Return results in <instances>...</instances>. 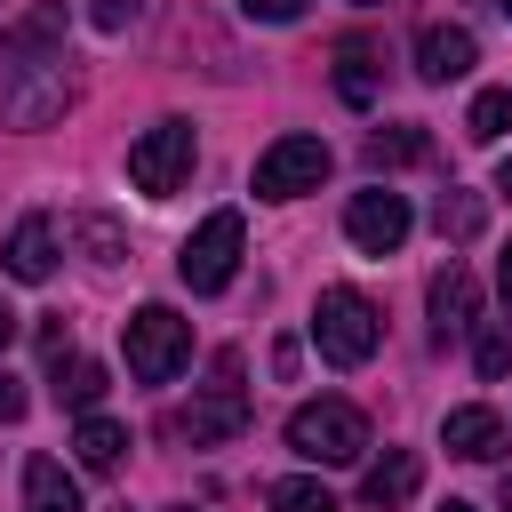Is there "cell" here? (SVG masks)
I'll return each instance as SVG.
<instances>
[{
    "mask_svg": "<svg viewBox=\"0 0 512 512\" xmlns=\"http://www.w3.org/2000/svg\"><path fill=\"white\" fill-rule=\"evenodd\" d=\"M312 344H320L328 368H360V360L384 344V320H376V304H368L360 288H320V304H312Z\"/></svg>",
    "mask_w": 512,
    "mask_h": 512,
    "instance_id": "obj_1",
    "label": "cell"
},
{
    "mask_svg": "<svg viewBox=\"0 0 512 512\" xmlns=\"http://www.w3.org/2000/svg\"><path fill=\"white\" fill-rule=\"evenodd\" d=\"M288 448L304 464H360L368 456V416L352 400H304L288 416Z\"/></svg>",
    "mask_w": 512,
    "mask_h": 512,
    "instance_id": "obj_2",
    "label": "cell"
},
{
    "mask_svg": "<svg viewBox=\"0 0 512 512\" xmlns=\"http://www.w3.org/2000/svg\"><path fill=\"white\" fill-rule=\"evenodd\" d=\"M184 360H192V320L184 312H168V304L128 312V376L136 384H168Z\"/></svg>",
    "mask_w": 512,
    "mask_h": 512,
    "instance_id": "obj_3",
    "label": "cell"
},
{
    "mask_svg": "<svg viewBox=\"0 0 512 512\" xmlns=\"http://www.w3.org/2000/svg\"><path fill=\"white\" fill-rule=\"evenodd\" d=\"M240 248H248V224H240V208H216L192 240H184V256H176V272H184V288L192 296H216V288H232V272H240Z\"/></svg>",
    "mask_w": 512,
    "mask_h": 512,
    "instance_id": "obj_4",
    "label": "cell"
},
{
    "mask_svg": "<svg viewBox=\"0 0 512 512\" xmlns=\"http://www.w3.org/2000/svg\"><path fill=\"white\" fill-rule=\"evenodd\" d=\"M248 416H256V408H248V392H240V352H216V384L176 416V432H184L192 448H216V440H240Z\"/></svg>",
    "mask_w": 512,
    "mask_h": 512,
    "instance_id": "obj_5",
    "label": "cell"
},
{
    "mask_svg": "<svg viewBox=\"0 0 512 512\" xmlns=\"http://www.w3.org/2000/svg\"><path fill=\"white\" fill-rule=\"evenodd\" d=\"M192 120H152L136 144H128V184L136 192H152V200H168L184 176H192Z\"/></svg>",
    "mask_w": 512,
    "mask_h": 512,
    "instance_id": "obj_6",
    "label": "cell"
},
{
    "mask_svg": "<svg viewBox=\"0 0 512 512\" xmlns=\"http://www.w3.org/2000/svg\"><path fill=\"white\" fill-rule=\"evenodd\" d=\"M64 32H72L64 0H32V8H24V16L0 32V72H8V80H24V72L64 64Z\"/></svg>",
    "mask_w": 512,
    "mask_h": 512,
    "instance_id": "obj_7",
    "label": "cell"
},
{
    "mask_svg": "<svg viewBox=\"0 0 512 512\" xmlns=\"http://www.w3.org/2000/svg\"><path fill=\"white\" fill-rule=\"evenodd\" d=\"M320 176H328V144H320V136H280V144L256 160V192H264V200L320 192Z\"/></svg>",
    "mask_w": 512,
    "mask_h": 512,
    "instance_id": "obj_8",
    "label": "cell"
},
{
    "mask_svg": "<svg viewBox=\"0 0 512 512\" xmlns=\"http://www.w3.org/2000/svg\"><path fill=\"white\" fill-rule=\"evenodd\" d=\"M408 200L392 192V184H376V192H352V208H344V232H352V248L360 256H392L400 240H408Z\"/></svg>",
    "mask_w": 512,
    "mask_h": 512,
    "instance_id": "obj_9",
    "label": "cell"
},
{
    "mask_svg": "<svg viewBox=\"0 0 512 512\" xmlns=\"http://www.w3.org/2000/svg\"><path fill=\"white\" fill-rule=\"evenodd\" d=\"M8 128H48V120H64L72 112V72L64 64H48V72H24V80H8Z\"/></svg>",
    "mask_w": 512,
    "mask_h": 512,
    "instance_id": "obj_10",
    "label": "cell"
},
{
    "mask_svg": "<svg viewBox=\"0 0 512 512\" xmlns=\"http://www.w3.org/2000/svg\"><path fill=\"white\" fill-rule=\"evenodd\" d=\"M472 64H480V40H472L464 24H424V32H416V72H424L432 88L464 80Z\"/></svg>",
    "mask_w": 512,
    "mask_h": 512,
    "instance_id": "obj_11",
    "label": "cell"
},
{
    "mask_svg": "<svg viewBox=\"0 0 512 512\" xmlns=\"http://www.w3.org/2000/svg\"><path fill=\"white\" fill-rule=\"evenodd\" d=\"M424 304H432V336H440V344H456V336L472 328V304H480V288H472V272H464V264L448 256V264L432 272Z\"/></svg>",
    "mask_w": 512,
    "mask_h": 512,
    "instance_id": "obj_12",
    "label": "cell"
},
{
    "mask_svg": "<svg viewBox=\"0 0 512 512\" xmlns=\"http://www.w3.org/2000/svg\"><path fill=\"white\" fill-rule=\"evenodd\" d=\"M440 440H448V456L488 464V456L504 448V416H496V408H448V416H440Z\"/></svg>",
    "mask_w": 512,
    "mask_h": 512,
    "instance_id": "obj_13",
    "label": "cell"
},
{
    "mask_svg": "<svg viewBox=\"0 0 512 512\" xmlns=\"http://www.w3.org/2000/svg\"><path fill=\"white\" fill-rule=\"evenodd\" d=\"M48 272H56V224H48V216H24V224L8 232V280H32V288H40Z\"/></svg>",
    "mask_w": 512,
    "mask_h": 512,
    "instance_id": "obj_14",
    "label": "cell"
},
{
    "mask_svg": "<svg viewBox=\"0 0 512 512\" xmlns=\"http://www.w3.org/2000/svg\"><path fill=\"white\" fill-rule=\"evenodd\" d=\"M416 480H424V464H416V448H384V464H368V480H360V496H368L376 512H392V504H408V496H416Z\"/></svg>",
    "mask_w": 512,
    "mask_h": 512,
    "instance_id": "obj_15",
    "label": "cell"
},
{
    "mask_svg": "<svg viewBox=\"0 0 512 512\" xmlns=\"http://www.w3.org/2000/svg\"><path fill=\"white\" fill-rule=\"evenodd\" d=\"M24 512H80V488L56 456H32L24 464Z\"/></svg>",
    "mask_w": 512,
    "mask_h": 512,
    "instance_id": "obj_16",
    "label": "cell"
},
{
    "mask_svg": "<svg viewBox=\"0 0 512 512\" xmlns=\"http://www.w3.org/2000/svg\"><path fill=\"white\" fill-rule=\"evenodd\" d=\"M376 72H384V64H376L368 40H344V48H336V96H344V104L368 112V104H376Z\"/></svg>",
    "mask_w": 512,
    "mask_h": 512,
    "instance_id": "obj_17",
    "label": "cell"
},
{
    "mask_svg": "<svg viewBox=\"0 0 512 512\" xmlns=\"http://www.w3.org/2000/svg\"><path fill=\"white\" fill-rule=\"evenodd\" d=\"M120 448H128V432H120L112 416H80V432H72V456H80L88 472H112V464H120Z\"/></svg>",
    "mask_w": 512,
    "mask_h": 512,
    "instance_id": "obj_18",
    "label": "cell"
},
{
    "mask_svg": "<svg viewBox=\"0 0 512 512\" xmlns=\"http://www.w3.org/2000/svg\"><path fill=\"white\" fill-rule=\"evenodd\" d=\"M56 400H64V408H80V416H96V400H104V368H96V360H64V352H56Z\"/></svg>",
    "mask_w": 512,
    "mask_h": 512,
    "instance_id": "obj_19",
    "label": "cell"
},
{
    "mask_svg": "<svg viewBox=\"0 0 512 512\" xmlns=\"http://www.w3.org/2000/svg\"><path fill=\"white\" fill-rule=\"evenodd\" d=\"M64 232H72V240L88 248V264H120V256H128V240H120V224H112V216H96V208H88V216H72Z\"/></svg>",
    "mask_w": 512,
    "mask_h": 512,
    "instance_id": "obj_20",
    "label": "cell"
},
{
    "mask_svg": "<svg viewBox=\"0 0 512 512\" xmlns=\"http://www.w3.org/2000/svg\"><path fill=\"white\" fill-rule=\"evenodd\" d=\"M504 128H512V88H480V96H472V120H464V136H472V144H496Z\"/></svg>",
    "mask_w": 512,
    "mask_h": 512,
    "instance_id": "obj_21",
    "label": "cell"
},
{
    "mask_svg": "<svg viewBox=\"0 0 512 512\" xmlns=\"http://www.w3.org/2000/svg\"><path fill=\"white\" fill-rule=\"evenodd\" d=\"M424 152H432V144H424V128H408V120L368 136V160H376V168H408V160H424Z\"/></svg>",
    "mask_w": 512,
    "mask_h": 512,
    "instance_id": "obj_22",
    "label": "cell"
},
{
    "mask_svg": "<svg viewBox=\"0 0 512 512\" xmlns=\"http://www.w3.org/2000/svg\"><path fill=\"white\" fill-rule=\"evenodd\" d=\"M264 504H272V512H336V496H328L320 480H296V472H288V480H272V488H264Z\"/></svg>",
    "mask_w": 512,
    "mask_h": 512,
    "instance_id": "obj_23",
    "label": "cell"
},
{
    "mask_svg": "<svg viewBox=\"0 0 512 512\" xmlns=\"http://www.w3.org/2000/svg\"><path fill=\"white\" fill-rule=\"evenodd\" d=\"M432 224H440V240H472V232H480V200H472V192H440Z\"/></svg>",
    "mask_w": 512,
    "mask_h": 512,
    "instance_id": "obj_24",
    "label": "cell"
},
{
    "mask_svg": "<svg viewBox=\"0 0 512 512\" xmlns=\"http://www.w3.org/2000/svg\"><path fill=\"white\" fill-rule=\"evenodd\" d=\"M472 360H480V376H504L512 368V320H488L480 344H472Z\"/></svg>",
    "mask_w": 512,
    "mask_h": 512,
    "instance_id": "obj_25",
    "label": "cell"
},
{
    "mask_svg": "<svg viewBox=\"0 0 512 512\" xmlns=\"http://www.w3.org/2000/svg\"><path fill=\"white\" fill-rule=\"evenodd\" d=\"M136 8H144V0H88V16H96L104 32H128V24H136Z\"/></svg>",
    "mask_w": 512,
    "mask_h": 512,
    "instance_id": "obj_26",
    "label": "cell"
},
{
    "mask_svg": "<svg viewBox=\"0 0 512 512\" xmlns=\"http://www.w3.org/2000/svg\"><path fill=\"white\" fill-rule=\"evenodd\" d=\"M256 24H288V16H304V0H240Z\"/></svg>",
    "mask_w": 512,
    "mask_h": 512,
    "instance_id": "obj_27",
    "label": "cell"
},
{
    "mask_svg": "<svg viewBox=\"0 0 512 512\" xmlns=\"http://www.w3.org/2000/svg\"><path fill=\"white\" fill-rule=\"evenodd\" d=\"M16 416H24V384H16V376H0V424H16Z\"/></svg>",
    "mask_w": 512,
    "mask_h": 512,
    "instance_id": "obj_28",
    "label": "cell"
},
{
    "mask_svg": "<svg viewBox=\"0 0 512 512\" xmlns=\"http://www.w3.org/2000/svg\"><path fill=\"white\" fill-rule=\"evenodd\" d=\"M496 288H504V304H512V240H504V256H496Z\"/></svg>",
    "mask_w": 512,
    "mask_h": 512,
    "instance_id": "obj_29",
    "label": "cell"
},
{
    "mask_svg": "<svg viewBox=\"0 0 512 512\" xmlns=\"http://www.w3.org/2000/svg\"><path fill=\"white\" fill-rule=\"evenodd\" d=\"M16 344V312H8V296H0V352Z\"/></svg>",
    "mask_w": 512,
    "mask_h": 512,
    "instance_id": "obj_30",
    "label": "cell"
},
{
    "mask_svg": "<svg viewBox=\"0 0 512 512\" xmlns=\"http://www.w3.org/2000/svg\"><path fill=\"white\" fill-rule=\"evenodd\" d=\"M496 192H504V200H512V160H504V168H496Z\"/></svg>",
    "mask_w": 512,
    "mask_h": 512,
    "instance_id": "obj_31",
    "label": "cell"
},
{
    "mask_svg": "<svg viewBox=\"0 0 512 512\" xmlns=\"http://www.w3.org/2000/svg\"><path fill=\"white\" fill-rule=\"evenodd\" d=\"M496 496H504V512H512V472H504V488H496Z\"/></svg>",
    "mask_w": 512,
    "mask_h": 512,
    "instance_id": "obj_32",
    "label": "cell"
},
{
    "mask_svg": "<svg viewBox=\"0 0 512 512\" xmlns=\"http://www.w3.org/2000/svg\"><path fill=\"white\" fill-rule=\"evenodd\" d=\"M440 512H472V504H464V496H448V504H440Z\"/></svg>",
    "mask_w": 512,
    "mask_h": 512,
    "instance_id": "obj_33",
    "label": "cell"
},
{
    "mask_svg": "<svg viewBox=\"0 0 512 512\" xmlns=\"http://www.w3.org/2000/svg\"><path fill=\"white\" fill-rule=\"evenodd\" d=\"M496 8H504V16H512V0H496Z\"/></svg>",
    "mask_w": 512,
    "mask_h": 512,
    "instance_id": "obj_34",
    "label": "cell"
}]
</instances>
